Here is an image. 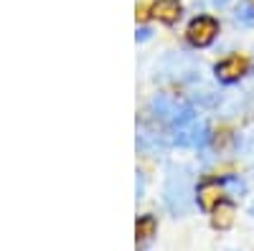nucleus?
<instances>
[{"mask_svg":"<svg viewBox=\"0 0 254 251\" xmlns=\"http://www.w3.org/2000/svg\"><path fill=\"white\" fill-rule=\"evenodd\" d=\"M214 71H216V79L221 84H234V81H239L247 74V61L239 58V56H229V58L219 61Z\"/></svg>","mask_w":254,"mask_h":251,"instance_id":"2","label":"nucleus"},{"mask_svg":"<svg viewBox=\"0 0 254 251\" xmlns=\"http://www.w3.org/2000/svg\"><path fill=\"white\" fill-rule=\"evenodd\" d=\"M196 201L203 211H214V208L221 203V183L219 180H206L198 185L196 191Z\"/></svg>","mask_w":254,"mask_h":251,"instance_id":"3","label":"nucleus"},{"mask_svg":"<svg viewBox=\"0 0 254 251\" xmlns=\"http://www.w3.org/2000/svg\"><path fill=\"white\" fill-rule=\"evenodd\" d=\"M216 33H219V23H216V20L208 18V15H198V18L190 20V26L186 31V38H188L190 46L206 49L208 44H214Z\"/></svg>","mask_w":254,"mask_h":251,"instance_id":"1","label":"nucleus"},{"mask_svg":"<svg viewBox=\"0 0 254 251\" xmlns=\"http://www.w3.org/2000/svg\"><path fill=\"white\" fill-rule=\"evenodd\" d=\"M155 231H158V221H155L153 216H142V218H137V223H135L137 251H145L147 246H150V241H153Z\"/></svg>","mask_w":254,"mask_h":251,"instance_id":"5","label":"nucleus"},{"mask_svg":"<svg viewBox=\"0 0 254 251\" xmlns=\"http://www.w3.org/2000/svg\"><path fill=\"white\" fill-rule=\"evenodd\" d=\"M252 216H254V203H252Z\"/></svg>","mask_w":254,"mask_h":251,"instance_id":"7","label":"nucleus"},{"mask_svg":"<svg viewBox=\"0 0 254 251\" xmlns=\"http://www.w3.org/2000/svg\"><path fill=\"white\" fill-rule=\"evenodd\" d=\"M153 18H158L160 23H176L181 18V3L178 0H155L150 5Z\"/></svg>","mask_w":254,"mask_h":251,"instance_id":"4","label":"nucleus"},{"mask_svg":"<svg viewBox=\"0 0 254 251\" xmlns=\"http://www.w3.org/2000/svg\"><path fill=\"white\" fill-rule=\"evenodd\" d=\"M214 218H211V223H214V228H219V231H226V228H231V223H234V216H237V208L234 203L229 201H221L214 211Z\"/></svg>","mask_w":254,"mask_h":251,"instance_id":"6","label":"nucleus"}]
</instances>
